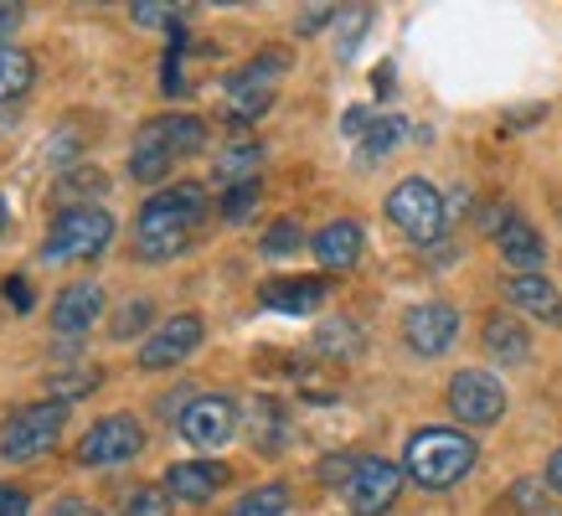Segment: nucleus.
I'll return each mask as SVG.
<instances>
[{"label":"nucleus","mask_w":562,"mask_h":516,"mask_svg":"<svg viewBox=\"0 0 562 516\" xmlns=\"http://www.w3.org/2000/svg\"><path fill=\"white\" fill-rule=\"evenodd\" d=\"M387 217H392V227H397L403 238H413V243H439L443 223H449L439 187L424 181V176H408V181H397V187H392Z\"/></svg>","instance_id":"5"},{"label":"nucleus","mask_w":562,"mask_h":516,"mask_svg":"<svg viewBox=\"0 0 562 516\" xmlns=\"http://www.w3.org/2000/svg\"><path fill=\"white\" fill-rule=\"evenodd\" d=\"M290 68V57L279 47H269L263 57H254L248 68H238L227 78V109H233V124H254L263 109L273 103V83H279V72Z\"/></svg>","instance_id":"7"},{"label":"nucleus","mask_w":562,"mask_h":516,"mask_svg":"<svg viewBox=\"0 0 562 516\" xmlns=\"http://www.w3.org/2000/svg\"><path fill=\"white\" fill-rule=\"evenodd\" d=\"M150 315H155V305L150 300H130V305L120 310V315H114V341H124V336H139V330L150 326Z\"/></svg>","instance_id":"31"},{"label":"nucleus","mask_w":562,"mask_h":516,"mask_svg":"<svg viewBox=\"0 0 562 516\" xmlns=\"http://www.w3.org/2000/svg\"><path fill=\"white\" fill-rule=\"evenodd\" d=\"M315 258H321L325 269H336V274H346V269H357L361 258V227L357 223H330L315 233Z\"/></svg>","instance_id":"20"},{"label":"nucleus","mask_w":562,"mask_h":516,"mask_svg":"<svg viewBox=\"0 0 562 516\" xmlns=\"http://www.w3.org/2000/svg\"><path fill=\"white\" fill-rule=\"evenodd\" d=\"M547 485H552V491H562V449L547 460Z\"/></svg>","instance_id":"42"},{"label":"nucleus","mask_w":562,"mask_h":516,"mask_svg":"<svg viewBox=\"0 0 562 516\" xmlns=\"http://www.w3.org/2000/svg\"><path fill=\"white\" fill-rule=\"evenodd\" d=\"M206 223V187L202 181H176V187L155 191L139 206L135 223V254L145 263H171L187 254V243L196 238V227Z\"/></svg>","instance_id":"1"},{"label":"nucleus","mask_w":562,"mask_h":516,"mask_svg":"<svg viewBox=\"0 0 562 516\" xmlns=\"http://www.w3.org/2000/svg\"><path fill=\"white\" fill-rule=\"evenodd\" d=\"M254 206H258V181H248V187H233L222 197V217H227V223H248Z\"/></svg>","instance_id":"32"},{"label":"nucleus","mask_w":562,"mask_h":516,"mask_svg":"<svg viewBox=\"0 0 562 516\" xmlns=\"http://www.w3.org/2000/svg\"><path fill=\"white\" fill-rule=\"evenodd\" d=\"M21 16H26V11H21L16 0H0V36H11V32H16Z\"/></svg>","instance_id":"40"},{"label":"nucleus","mask_w":562,"mask_h":516,"mask_svg":"<svg viewBox=\"0 0 562 516\" xmlns=\"http://www.w3.org/2000/svg\"><path fill=\"white\" fill-rule=\"evenodd\" d=\"M305 243V233H300V223L294 217H279V223L263 233V258H290L294 248Z\"/></svg>","instance_id":"30"},{"label":"nucleus","mask_w":562,"mask_h":516,"mask_svg":"<svg viewBox=\"0 0 562 516\" xmlns=\"http://www.w3.org/2000/svg\"><path fill=\"white\" fill-rule=\"evenodd\" d=\"M512 501L521 506V512H542V485H537V481H521L512 491Z\"/></svg>","instance_id":"38"},{"label":"nucleus","mask_w":562,"mask_h":516,"mask_svg":"<svg viewBox=\"0 0 562 516\" xmlns=\"http://www.w3.org/2000/svg\"><path fill=\"white\" fill-rule=\"evenodd\" d=\"M254 445L258 449H279L284 439H290V424H284V408L273 403V397H258L254 403Z\"/></svg>","instance_id":"25"},{"label":"nucleus","mask_w":562,"mask_h":516,"mask_svg":"<svg viewBox=\"0 0 562 516\" xmlns=\"http://www.w3.org/2000/svg\"><path fill=\"white\" fill-rule=\"evenodd\" d=\"M227 485V464H212V460H187V464H171L166 470V496L171 501H212Z\"/></svg>","instance_id":"14"},{"label":"nucleus","mask_w":562,"mask_h":516,"mask_svg":"<svg viewBox=\"0 0 562 516\" xmlns=\"http://www.w3.org/2000/svg\"><path fill=\"white\" fill-rule=\"evenodd\" d=\"M120 516H171V496L166 485H139L120 501Z\"/></svg>","instance_id":"27"},{"label":"nucleus","mask_w":562,"mask_h":516,"mask_svg":"<svg viewBox=\"0 0 562 516\" xmlns=\"http://www.w3.org/2000/svg\"><path fill=\"white\" fill-rule=\"evenodd\" d=\"M336 16H341V5H310V11H305V16H300V32H321V26H325V21H336Z\"/></svg>","instance_id":"35"},{"label":"nucleus","mask_w":562,"mask_h":516,"mask_svg":"<svg viewBox=\"0 0 562 516\" xmlns=\"http://www.w3.org/2000/svg\"><path fill=\"white\" fill-rule=\"evenodd\" d=\"M480 449L470 434L460 429H418L403 449V475L418 481L424 491H449V485H460L470 470H475Z\"/></svg>","instance_id":"3"},{"label":"nucleus","mask_w":562,"mask_h":516,"mask_svg":"<svg viewBox=\"0 0 562 516\" xmlns=\"http://www.w3.org/2000/svg\"><path fill=\"white\" fill-rule=\"evenodd\" d=\"M26 506H32V501H26V491H21V485L0 481V516H26Z\"/></svg>","instance_id":"34"},{"label":"nucleus","mask_w":562,"mask_h":516,"mask_svg":"<svg viewBox=\"0 0 562 516\" xmlns=\"http://www.w3.org/2000/svg\"><path fill=\"white\" fill-rule=\"evenodd\" d=\"M114 243V217L103 206H68L57 212L42 238V258L47 263H78V258H99Z\"/></svg>","instance_id":"4"},{"label":"nucleus","mask_w":562,"mask_h":516,"mask_svg":"<svg viewBox=\"0 0 562 516\" xmlns=\"http://www.w3.org/2000/svg\"><path fill=\"white\" fill-rule=\"evenodd\" d=\"M160 78H166V93H181V47L166 52V72Z\"/></svg>","instance_id":"39"},{"label":"nucleus","mask_w":562,"mask_h":516,"mask_svg":"<svg viewBox=\"0 0 562 516\" xmlns=\"http://www.w3.org/2000/svg\"><path fill=\"white\" fill-rule=\"evenodd\" d=\"M449 413L460 418V424H501V413H506V388L491 378V372H454L449 378Z\"/></svg>","instance_id":"10"},{"label":"nucleus","mask_w":562,"mask_h":516,"mask_svg":"<svg viewBox=\"0 0 562 516\" xmlns=\"http://www.w3.org/2000/svg\"><path fill=\"white\" fill-rule=\"evenodd\" d=\"M103 191H109V176L93 171V166H72L68 176H57V181H52V202L68 212V206H88V197L99 202Z\"/></svg>","instance_id":"21"},{"label":"nucleus","mask_w":562,"mask_h":516,"mask_svg":"<svg viewBox=\"0 0 562 516\" xmlns=\"http://www.w3.org/2000/svg\"><path fill=\"white\" fill-rule=\"evenodd\" d=\"M32 83H36V63H32V52L5 47V42H0V103H16Z\"/></svg>","instance_id":"23"},{"label":"nucleus","mask_w":562,"mask_h":516,"mask_svg":"<svg viewBox=\"0 0 562 516\" xmlns=\"http://www.w3.org/2000/svg\"><path fill=\"white\" fill-rule=\"evenodd\" d=\"M176 429H181V439L196 449H222L233 434H238V403L227 393L191 397L187 408H181V418H176Z\"/></svg>","instance_id":"9"},{"label":"nucleus","mask_w":562,"mask_h":516,"mask_svg":"<svg viewBox=\"0 0 562 516\" xmlns=\"http://www.w3.org/2000/svg\"><path fill=\"white\" fill-rule=\"evenodd\" d=\"M130 16L139 26H176V5H160V0H135L130 5Z\"/></svg>","instance_id":"33"},{"label":"nucleus","mask_w":562,"mask_h":516,"mask_svg":"<svg viewBox=\"0 0 562 516\" xmlns=\"http://www.w3.org/2000/svg\"><path fill=\"white\" fill-rule=\"evenodd\" d=\"M196 346H202V315H171L150 341L139 346V367L145 372H166L176 361H187Z\"/></svg>","instance_id":"13"},{"label":"nucleus","mask_w":562,"mask_h":516,"mask_svg":"<svg viewBox=\"0 0 562 516\" xmlns=\"http://www.w3.org/2000/svg\"><path fill=\"white\" fill-rule=\"evenodd\" d=\"M5 223H11V206H5V197H0V233H5Z\"/></svg>","instance_id":"43"},{"label":"nucleus","mask_w":562,"mask_h":516,"mask_svg":"<svg viewBox=\"0 0 562 516\" xmlns=\"http://www.w3.org/2000/svg\"><path fill=\"white\" fill-rule=\"evenodd\" d=\"M139 449H145V429H139L130 413H109V418H99V424L83 434L78 464H83V470H114V464L135 460Z\"/></svg>","instance_id":"8"},{"label":"nucleus","mask_w":562,"mask_h":516,"mask_svg":"<svg viewBox=\"0 0 562 516\" xmlns=\"http://www.w3.org/2000/svg\"><path fill=\"white\" fill-rule=\"evenodd\" d=\"M5 300H11V310H16V315H26V310H32V284H26V279H5Z\"/></svg>","instance_id":"36"},{"label":"nucleus","mask_w":562,"mask_h":516,"mask_svg":"<svg viewBox=\"0 0 562 516\" xmlns=\"http://www.w3.org/2000/svg\"><path fill=\"white\" fill-rule=\"evenodd\" d=\"M99 388V367H72V372H57V378H47V393L52 403H63L68 408V397H83Z\"/></svg>","instance_id":"26"},{"label":"nucleus","mask_w":562,"mask_h":516,"mask_svg":"<svg viewBox=\"0 0 562 516\" xmlns=\"http://www.w3.org/2000/svg\"><path fill=\"white\" fill-rule=\"evenodd\" d=\"M99 310H103V290L88 284V279H78V284H68V290L52 300V326L78 336V330H88L99 321Z\"/></svg>","instance_id":"15"},{"label":"nucleus","mask_w":562,"mask_h":516,"mask_svg":"<svg viewBox=\"0 0 562 516\" xmlns=\"http://www.w3.org/2000/svg\"><path fill=\"white\" fill-rule=\"evenodd\" d=\"M485 351H491L495 361H527V351H531V341H527V330L516 326L512 315H491L485 321Z\"/></svg>","instance_id":"22"},{"label":"nucleus","mask_w":562,"mask_h":516,"mask_svg":"<svg viewBox=\"0 0 562 516\" xmlns=\"http://www.w3.org/2000/svg\"><path fill=\"white\" fill-rule=\"evenodd\" d=\"M506 300H512L516 310L537 315V321H547V326H558L562 321V294L552 290L542 274H516L512 284H506Z\"/></svg>","instance_id":"19"},{"label":"nucleus","mask_w":562,"mask_h":516,"mask_svg":"<svg viewBox=\"0 0 562 516\" xmlns=\"http://www.w3.org/2000/svg\"><path fill=\"white\" fill-rule=\"evenodd\" d=\"M63 424H68V408L63 403H32V408H21L11 424H5V439H0V455L5 460H36V455H47L57 439H63Z\"/></svg>","instance_id":"6"},{"label":"nucleus","mask_w":562,"mask_h":516,"mask_svg":"<svg viewBox=\"0 0 562 516\" xmlns=\"http://www.w3.org/2000/svg\"><path fill=\"white\" fill-rule=\"evenodd\" d=\"M367 120H372V114H367V109H346L341 130H346V135H361V130H367Z\"/></svg>","instance_id":"41"},{"label":"nucleus","mask_w":562,"mask_h":516,"mask_svg":"<svg viewBox=\"0 0 562 516\" xmlns=\"http://www.w3.org/2000/svg\"><path fill=\"white\" fill-rule=\"evenodd\" d=\"M495 243H501V258L512 263V269H521V274H537L542 269V258H547V248H542V233L527 223V217H506L501 223V233H495Z\"/></svg>","instance_id":"16"},{"label":"nucleus","mask_w":562,"mask_h":516,"mask_svg":"<svg viewBox=\"0 0 562 516\" xmlns=\"http://www.w3.org/2000/svg\"><path fill=\"white\" fill-rule=\"evenodd\" d=\"M269 310H279V315H310V310H321L325 300V279H269L263 284V294H258Z\"/></svg>","instance_id":"18"},{"label":"nucleus","mask_w":562,"mask_h":516,"mask_svg":"<svg viewBox=\"0 0 562 516\" xmlns=\"http://www.w3.org/2000/svg\"><path fill=\"white\" fill-rule=\"evenodd\" d=\"M258 166H263V145H258L254 135H238L227 139L217 155V166H212V176H217V187H248V181H258Z\"/></svg>","instance_id":"17"},{"label":"nucleus","mask_w":562,"mask_h":516,"mask_svg":"<svg viewBox=\"0 0 562 516\" xmlns=\"http://www.w3.org/2000/svg\"><path fill=\"white\" fill-rule=\"evenodd\" d=\"M397 491H403V464L382 460V455H367V460H357V475L346 485V501H351L357 516H382V512H392Z\"/></svg>","instance_id":"11"},{"label":"nucleus","mask_w":562,"mask_h":516,"mask_svg":"<svg viewBox=\"0 0 562 516\" xmlns=\"http://www.w3.org/2000/svg\"><path fill=\"white\" fill-rule=\"evenodd\" d=\"M284 512H290V485L269 481V485H254L227 516H284Z\"/></svg>","instance_id":"24"},{"label":"nucleus","mask_w":562,"mask_h":516,"mask_svg":"<svg viewBox=\"0 0 562 516\" xmlns=\"http://www.w3.org/2000/svg\"><path fill=\"white\" fill-rule=\"evenodd\" d=\"M336 26H341L336 52H341V57H351V52H357V42L367 36V26H372V5H346L341 16H336Z\"/></svg>","instance_id":"29"},{"label":"nucleus","mask_w":562,"mask_h":516,"mask_svg":"<svg viewBox=\"0 0 562 516\" xmlns=\"http://www.w3.org/2000/svg\"><path fill=\"white\" fill-rule=\"evenodd\" d=\"M206 145V124L196 114H160V120L139 124L135 145H130V176L155 187V181H171V171L181 160Z\"/></svg>","instance_id":"2"},{"label":"nucleus","mask_w":562,"mask_h":516,"mask_svg":"<svg viewBox=\"0 0 562 516\" xmlns=\"http://www.w3.org/2000/svg\"><path fill=\"white\" fill-rule=\"evenodd\" d=\"M47 516H99V506H93V501H83V496H63Z\"/></svg>","instance_id":"37"},{"label":"nucleus","mask_w":562,"mask_h":516,"mask_svg":"<svg viewBox=\"0 0 562 516\" xmlns=\"http://www.w3.org/2000/svg\"><path fill=\"white\" fill-rule=\"evenodd\" d=\"M460 336V310L443 305V300H428V305H413L403 315V341L418 351V357H443Z\"/></svg>","instance_id":"12"},{"label":"nucleus","mask_w":562,"mask_h":516,"mask_svg":"<svg viewBox=\"0 0 562 516\" xmlns=\"http://www.w3.org/2000/svg\"><path fill=\"white\" fill-rule=\"evenodd\" d=\"M403 135H408V124L397 120V114H392V120H376L372 130H367V139H361V160H382Z\"/></svg>","instance_id":"28"}]
</instances>
